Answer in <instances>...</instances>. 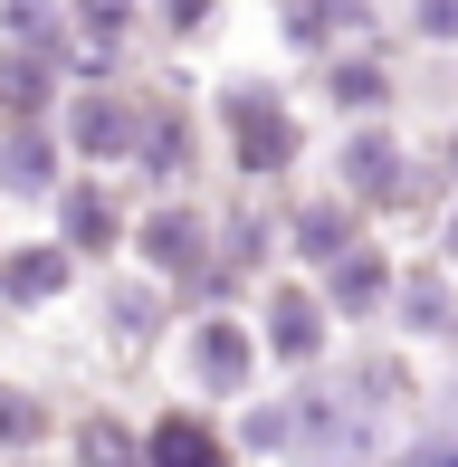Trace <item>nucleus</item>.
<instances>
[{"label":"nucleus","instance_id":"f257e3e1","mask_svg":"<svg viewBox=\"0 0 458 467\" xmlns=\"http://www.w3.org/2000/svg\"><path fill=\"white\" fill-rule=\"evenodd\" d=\"M153 467H220V449H211L201 420H162L153 430Z\"/></svg>","mask_w":458,"mask_h":467},{"label":"nucleus","instance_id":"f03ea898","mask_svg":"<svg viewBox=\"0 0 458 467\" xmlns=\"http://www.w3.org/2000/svg\"><path fill=\"white\" fill-rule=\"evenodd\" d=\"M430 29H458V0H430Z\"/></svg>","mask_w":458,"mask_h":467}]
</instances>
